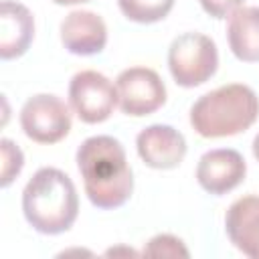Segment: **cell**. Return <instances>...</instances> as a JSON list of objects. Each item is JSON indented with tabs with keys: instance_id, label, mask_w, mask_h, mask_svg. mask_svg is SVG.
I'll use <instances>...</instances> for the list:
<instances>
[{
	"instance_id": "6da1fadb",
	"label": "cell",
	"mask_w": 259,
	"mask_h": 259,
	"mask_svg": "<svg viewBox=\"0 0 259 259\" xmlns=\"http://www.w3.org/2000/svg\"><path fill=\"white\" fill-rule=\"evenodd\" d=\"M77 168L93 206L111 210L125 204L134 190V174L125 150L111 136H91L77 148Z\"/></svg>"
},
{
	"instance_id": "7a4b0ae2",
	"label": "cell",
	"mask_w": 259,
	"mask_h": 259,
	"mask_svg": "<svg viewBox=\"0 0 259 259\" xmlns=\"http://www.w3.org/2000/svg\"><path fill=\"white\" fill-rule=\"evenodd\" d=\"M26 223L42 235L69 231L79 214V196L73 180L59 168H38L22 190Z\"/></svg>"
},
{
	"instance_id": "3957f363",
	"label": "cell",
	"mask_w": 259,
	"mask_h": 259,
	"mask_svg": "<svg viewBox=\"0 0 259 259\" xmlns=\"http://www.w3.org/2000/svg\"><path fill=\"white\" fill-rule=\"evenodd\" d=\"M259 117V97L249 85L231 83L200 95L190 107V125L202 138H227L249 130Z\"/></svg>"
},
{
	"instance_id": "277c9868",
	"label": "cell",
	"mask_w": 259,
	"mask_h": 259,
	"mask_svg": "<svg viewBox=\"0 0 259 259\" xmlns=\"http://www.w3.org/2000/svg\"><path fill=\"white\" fill-rule=\"evenodd\" d=\"M219 67V51L210 36L202 32H182L168 49V69L180 87L206 83Z\"/></svg>"
},
{
	"instance_id": "5b68a950",
	"label": "cell",
	"mask_w": 259,
	"mask_h": 259,
	"mask_svg": "<svg viewBox=\"0 0 259 259\" xmlns=\"http://www.w3.org/2000/svg\"><path fill=\"white\" fill-rule=\"evenodd\" d=\"M69 103L81 121L101 123L119 103L117 87L103 73L85 69L75 73L69 83Z\"/></svg>"
},
{
	"instance_id": "8992f818",
	"label": "cell",
	"mask_w": 259,
	"mask_h": 259,
	"mask_svg": "<svg viewBox=\"0 0 259 259\" xmlns=\"http://www.w3.org/2000/svg\"><path fill=\"white\" fill-rule=\"evenodd\" d=\"M20 127L36 144H57L71 130V111L53 93H38L24 101Z\"/></svg>"
},
{
	"instance_id": "52a82bcc",
	"label": "cell",
	"mask_w": 259,
	"mask_h": 259,
	"mask_svg": "<svg viewBox=\"0 0 259 259\" xmlns=\"http://www.w3.org/2000/svg\"><path fill=\"white\" fill-rule=\"evenodd\" d=\"M115 87L119 109L132 117L150 115L166 103V85L160 75L148 67L123 69L115 79Z\"/></svg>"
},
{
	"instance_id": "ba28073f",
	"label": "cell",
	"mask_w": 259,
	"mask_h": 259,
	"mask_svg": "<svg viewBox=\"0 0 259 259\" xmlns=\"http://www.w3.org/2000/svg\"><path fill=\"white\" fill-rule=\"evenodd\" d=\"M247 174L245 158L233 148H217L208 150L200 156L196 164V180L198 184L214 196L227 194L237 188Z\"/></svg>"
},
{
	"instance_id": "9c48e42d",
	"label": "cell",
	"mask_w": 259,
	"mask_h": 259,
	"mask_svg": "<svg viewBox=\"0 0 259 259\" xmlns=\"http://www.w3.org/2000/svg\"><path fill=\"white\" fill-rule=\"evenodd\" d=\"M136 148L142 162L156 170H172L186 156L184 136L166 123L144 127L136 138Z\"/></svg>"
},
{
	"instance_id": "30bf717a",
	"label": "cell",
	"mask_w": 259,
	"mask_h": 259,
	"mask_svg": "<svg viewBox=\"0 0 259 259\" xmlns=\"http://www.w3.org/2000/svg\"><path fill=\"white\" fill-rule=\"evenodd\" d=\"M61 42L73 55H97L105 49L107 26L97 12L73 10L61 22Z\"/></svg>"
},
{
	"instance_id": "8fae6325",
	"label": "cell",
	"mask_w": 259,
	"mask_h": 259,
	"mask_svg": "<svg viewBox=\"0 0 259 259\" xmlns=\"http://www.w3.org/2000/svg\"><path fill=\"white\" fill-rule=\"evenodd\" d=\"M225 231L243 255L259 259V196L237 198L225 214Z\"/></svg>"
},
{
	"instance_id": "7c38bea8",
	"label": "cell",
	"mask_w": 259,
	"mask_h": 259,
	"mask_svg": "<svg viewBox=\"0 0 259 259\" xmlns=\"http://www.w3.org/2000/svg\"><path fill=\"white\" fill-rule=\"evenodd\" d=\"M34 38V18L30 10L14 0L0 6V57L4 61L22 57Z\"/></svg>"
},
{
	"instance_id": "4fadbf2b",
	"label": "cell",
	"mask_w": 259,
	"mask_h": 259,
	"mask_svg": "<svg viewBox=\"0 0 259 259\" xmlns=\"http://www.w3.org/2000/svg\"><path fill=\"white\" fill-rule=\"evenodd\" d=\"M227 40L239 61H259V6H241L229 16Z\"/></svg>"
},
{
	"instance_id": "5bb4252c",
	"label": "cell",
	"mask_w": 259,
	"mask_h": 259,
	"mask_svg": "<svg viewBox=\"0 0 259 259\" xmlns=\"http://www.w3.org/2000/svg\"><path fill=\"white\" fill-rule=\"evenodd\" d=\"M117 4L127 20L152 24L164 20L170 14L174 0H117Z\"/></svg>"
},
{
	"instance_id": "9a60e30c",
	"label": "cell",
	"mask_w": 259,
	"mask_h": 259,
	"mask_svg": "<svg viewBox=\"0 0 259 259\" xmlns=\"http://www.w3.org/2000/svg\"><path fill=\"white\" fill-rule=\"evenodd\" d=\"M0 154H2V166H0V184L6 188L22 170L24 156L22 150L8 138L0 140Z\"/></svg>"
},
{
	"instance_id": "2e32d148",
	"label": "cell",
	"mask_w": 259,
	"mask_h": 259,
	"mask_svg": "<svg viewBox=\"0 0 259 259\" xmlns=\"http://www.w3.org/2000/svg\"><path fill=\"white\" fill-rule=\"evenodd\" d=\"M142 255H144V257H188L190 253H188V249L184 247L182 239L164 233V235L152 237V239L146 243Z\"/></svg>"
},
{
	"instance_id": "e0dca14e",
	"label": "cell",
	"mask_w": 259,
	"mask_h": 259,
	"mask_svg": "<svg viewBox=\"0 0 259 259\" xmlns=\"http://www.w3.org/2000/svg\"><path fill=\"white\" fill-rule=\"evenodd\" d=\"M202 10L212 18H227L237 8L243 6L245 0H198Z\"/></svg>"
},
{
	"instance_id": "ac0fdd59",
	"label": "cell",
	"mask_w": 259,
	"mask_h": 259,
	"mask_svg": "<svg viewBox=\"0 0 259 259\" xmlns=\"http://www.w3.org/2000/svg\"><path fill=\"white\" fill-rule=\"evenodd\" d=\"M251 148H253V156H255V160L259 162V134L253 138V146H251Z\"/></svg>"
},
{
	"instance_id": "d6986e66",
	"label": "cell",
	"mask_w": 259,
	"mask_h": 259,
	"mask_svg": "<svg viewBox=\"0 0 259 259\" xmlns=\"http://www.w3.org/2000/svg\"><path fill=\"white\" fill-rule=\"evenodd\" d=\"M55 4H61V6H71V4H81V2H87V0H53Z\"/></svg>"
}]
</instances>
